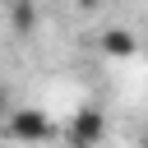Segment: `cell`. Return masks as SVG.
<instances>
[{"label":"cell","instance_id":"obj_1","mask_svg":"<svg viewBox=\"0 0 148 148\" xmlns=\"http://www.w3.org/2000/svg\"><path fill=\"white\" fill-rule=\"evenodd\" d=\"M65 139H69V148H97L106 139V116L97 106H79L65 125Z\"/></svg>","mask_w":148,"mask_h":148},{"label":"cell","instance_id":"obj_2","mask_svg":"<svg viewBox=\"0 0 148 148\" xmlns=\"http://www.w3.org/2000/svg\"><path fill=\"white\" fill-rule=\"evenodd\" d=\"M5 134H9L14 143H42V139L51 134V120H46V111H37V106H14V116L5 120Z\"/></svg>","mask_w":148,"mask_h":148},{"label":"cell","instance_id":"obj_3","mask_svg":"<svg viewBox=\"0 0 148 148\" xmlns=\"http://www.w3.org/2000/svg\"><path fill=\"white\" fill-rule=\"evenodd\" d=\"M102 51L116 56V60H130V56L139 51V37H134L130 28H106V32H102Z\"/></svg>","mask_w":148,"mask_h":148},{"label":"cell","instance_id":"obj_4","mask_svg":"<svg viewBox=\"0 0 148 148\" xmlns=\"http://www.w3.org/2000/svg\"><path fill=\"white\" fill-rule=\"evenodd\" d=\"M5 18H9L14 32H32V28H37V5H32V0H14V5L5 9Z\"/></svg>","mask_w":148,"mask_h":148},{"label":"cell","instance_id":"obj_5","mask_svg":"<svg viewBox=\"0 0 148 148\" xmlns=\"http://www.w3.org/2000/svg\"><path fill=\"white\" fill-rule=\"evenodd\" d=\"M0 116H5V120L14 116V106H9V88H5V83H0Z\"/></svg>","mask_w":148,"mask_h":148},{"label":"cell","instance_id":"obj_6","mask_svg":"<svg viewBox=\"0 0 148 148\" xmlns=\"http://www.w3.org/2000/svg\"><path fill=\"white\" fill-rule=\"evenodd\" d=\"M139 148H148V134H143V143H139Z\"/></svg>","mask_w":148,"mask_h":148}]
</instances>
